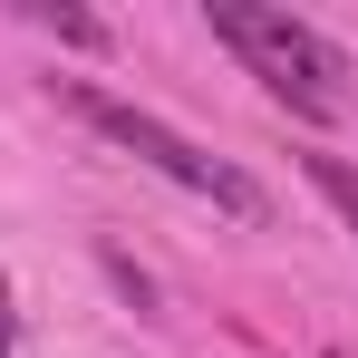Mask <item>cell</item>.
Instances as JSON below:
<instances>
[{
    "instance_id": "cell-4",
    "label": "cell",
    "mask_w": 358,
    "mask_h": 358,
    "mask_svg": "<svg viewBox=\"0 0 358 358\" xmlns=\"http://www.w3.org/2000/svg\"><path fill=\"white\" fill-rule=\"evenodd\" d=\"M10 339H20V320H10V281H0V349H10Z\"/></svg>"
},
{
    "instance_id": "cell-3",
    "label": "cell",
    "mask_w": 358,
    "mask_h": 358,
    "mask_svg": "<svg viewBox=\"0 0 358 358\" xmlns=\"http://www.w3.org/2000/svg\"><path fill=\"white\" fill-rule=\"evenodd\" d=\"M310 184H320V194H329V203L358 223V165H339V155H310Z\"/></svg>"
},
{
    "instance_id": "cell-5",
    "label": "cell",
    "mask_w": 358,
    "mask_h": 358,
    "mask_svg": "<svg viewBox=\"0 0 358 358\" xmlns=\"http://www.w3.org/2000/svg\"><path fill=\"white\" fill-rule=\"evenodd\" d=\"M329 358H358V349H329Z\"/></svg>"
},
{
    "instance_id": "cell-1",
    "label": "cell",
    "mask_w": 358,
    "mask_h": 358,
    "mask_svg": "<svg viewBox=\"0 0 358 358\" xmlns=\"http://www.w3.org/2000/svg\"><path fill=\"white\" fill-rule=\"evenodd\" d=\"M203 20H213V39H223L291 117H310V126L349 117V59H339L310 20H291V10H242V0H213Z\"/></svg>"
},
{
    "instance_id": "cell-2",
    "label": "cell",
    "mask_w": 358,
    "mask_h": 358,
    "mask_svg": "<svg viewBox=\"0 0 358 358\" xmlns=\"http://www.w3.org/2000/svg\"><path fill=\"white\" fill-rule=\"evenodd\" d=\"M68 107L97 126L117 155H136V165H155L165 184H184L194 203H213V213H242V223H262V184L242 175V165H223V155H203L194 136H175L165 117H145V107H126V97H107V87H68Z\"/></svg>"
}]
</instances>
